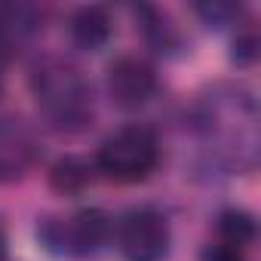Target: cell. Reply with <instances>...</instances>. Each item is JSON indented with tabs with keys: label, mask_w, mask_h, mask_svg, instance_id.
I'll return each instance as SVG.
<instances>
[{
	"label": "cell",
	"mask_w": 261,
	"mask_h": 261,
	"mask_svg": "<svg viewBox=\"0 0 261 261\" xmlns=\"http://www.w3.org/2000/svg\"><path fill=\"white\" fill-rule=\"evenodd\" d=\"M194 133L206 157L224 172H255L261 157V111L258 98L243 83L206 86L191 111Z\"/></svg>",
	"instance_id": "6da1fadb"
},
{
	"label": "cell",
	"mask_w": 261,
	"mask_h": 261,
	"mask_svg": "<svg viewBox=\"0 0 261 261\" xmlns=\"http://www.w3.org/2000/svg\"><path fill=\"white\" fill-rule=\"evenodd\" d=\"M28 89L40 117L59 133H83L95 120L92 83L68 56H37L28 68Z\"/></svg>",
	"instance_id": "7a4b0ae2"
},
{
	"label": "cell",
	"mask_w": 261,
	"mask_h": 261,
	"mask_svg": "<svg viewBox=\"0 0 261 261\" xmlns=\"http://www.w3.org/2000/svg\"><path fill=\"white\" fill-rule=\"evenodd\" d=\"M160 157H163L160 136L145 123H129L114 129L98 145L92 166L95 172H101L117 185H139L154 175V169L160 166Z\"/></svg>",
	"instance_id": "3957f363"
},
{
	"label": "cell",
	"mask_w": 261,
	"mask_h": 261,
	"mask_svg": "<svg viewBox=\"0 0 261 261\" xmlns=\"http://www.w3.org/2000/svg\"><path fill=\"white\" fill-rule=\"evenodd\" d=\"M114 218L95 206L77 209L71 215H49L37 224V237L46 252L59 258H89L111 246Z\"/></svg>",
	"instance_id": "277c9868"
},
{
	"label": "cell",
	"mask_w": 261,
	"mask_h": 261,
	"mask_svg": "<svg viewBox=\"0 0 261 261\" xmlns=\"http://www.w3.org/2000/svg\"><path fill=\"white\" fill-rule=\"evenodd\" d=\"M111 243L123 261H163L172 249V227L160 209L136 206L114 218Z\"/></svg>",
	"instance_id": "5b68a950"
},
{
	"label": "cell",
	"mask_w": 261,
	"mask_h": 261,
	"mask_svg": "<svg viewBox=\"0 0 261 261\" xmlns=\"http://www.w3.org/2000/svg\"><path fill=\"white\" fill-rule=\"evenodd\" d=\"M105 89L120 111H142L145 105L154 101L160 89L157 68L145 56H117L105 71Z\"/></svg>",
	"instance_id": "8992f818"
},
{
	"label": "cell",
	"mask_w": 261,
	"mask_h": 261,
	"mask_svg": "<svg viewBox=\"0 0 261 261\" xmlns=\"http://www.w3.org/2000/svg\"><path fill=\"white\" fill-rule=\"evenodd\" d=\"M43 145L34 126L19 114H0V185L22 181L40 163Z\"/></svg>",
	"instance_id": "52a82bcc"
},
{
	"label": "cell",
	"mask_w": 261,
	"mask_h": 261,
	"mask_svg": "<svg viewBox=\"0 0 261 261\" xmlns=\"http://www.w3.org/2000/svg\"><path fill=\"white\" fill-rule=\"evenodd\" d=\"M43 28V13L31 4H0V49L10 59L34 43Z\"/></svg>",
	"instance_id": "ba28073f"
},
{
	"label": "cell",
	"mask_w": 261,
	"mask_h": 261,
	"mask_svg": "<svg viewBox=\"0 0 261 261\" xmlns=\"http://www.w3.org/2000/svg\"><path fill=\"white\" fill-rule=\"evenodd\" d=\"M68 37L83 53H98L114 37V19L105 7H80L68 19Z\"/></svg>",
	"instance_id": "9c48e42d"
},
{
	"label": "cell",
	"mask_w": 261,
	"mask_h": 261,
	"mask_svg": "<svg viewBox=\"0 0 261 261\" xmlns=\"http://www.w3.org/2000/svg\"><path fill=\"white\" fill-rule=\"evenodd\" d=\"M136 19H139V28H142V34H145V40H148L157 53L172 56V53L181 49V34H178V28L169 22L166 13H160V10H154V7H139V10H136Z\"/></svg>",
	"instance_id": "30bf717a"
},
{
	"label": "cell",
	"mask_w": 261,
	"mask_h": 261,
	"mask_svg": "<svg viewBox=\"0 0 261 261\" xmlns=\"http://www.w3.org/2000/svg\"><path fill=\"white\" fill-rule=\"evenodd\" d=\"M92 172H95L92 163H86L83 157L68 154V157H62V160L53 163V169H49V185H53L62 197H77V194H83V191L92 185Z\"/></svg>",
	"instance_id": "8fae6325"
},
{
	"label": "cell",
	"mask_w": 261,
	"mask_h": 261,
	"mask_svg": "<svg viewBox=\"0 0 261 261\" xmlns=\"http://www.w3.org/2000/svg\"><path fill=\"white\" fill-rule=\"evenodd\" d=\"M215 230L218 237L215 240H224L230 246H240V249H249L258 237V221L249 209H240V206H230L224 209L218 218H215Z\"/></svg>",
	"instance_id": "7c38bea8"
},
{
	"label": "cell",
	"mask_w": 261,
	"mask_h": 261,
	"mask_svg": "<svg viewBox=\"0 0 261 261\" xmlns=\"http://www.w3.org/2000/svg\"><path fill=\"white\" fill-rule=\"evenodd\" d=\"M194 13L209 28H233V25L243 22V7L230 4V0H206V4L194 7Z\"/></svg>",
	"instance_id": "4fadbf2b"
},
{
	"label": "cell",
	"mask_w": 261,
	"mask_h": 261,
	"mask_svg": "<svg viewBox=\"0 0 261 261\" xmlns=\"http://www.w3.org/2000/svg\"><path fill=\"white\" fill-rule=\"evenodd\" d=\"M200 261H249V255H246V249H240V246H230V243H224V240H212V243L203 249Z\"/></svg>",
	"instance_id": "5bb4252c"
},
{
	"label": "cell",
	"mask_w": 261,
	"mask_h": 261,
	"mask_svg": "<svg viewBox=\"0 0 261 261\" xmlns=\"http://www.w3.org/2000/svg\"><path fill=\"white\" fill-rule=\"evenodd\" d=\"M255 56H258V40H255V34H252V31L237 34V37H233V53H230V59H233L237 65H252Z\"/></svg>",
	"instance_id": "9a60e30c"
},
{
	"label": "cell",
	"mask_w": 261,
	"mask_h": 261,
	"mask_svg": "<svg viewBox=\"0 0 261 261\" xmlns=\"http://www.w3.org/2000/svg\"><path fill=\"white\" fill-rule=\"evenodd\" d=\"M0 261H7V233L0 227Z\"/></svg>",
	"instance_id": "2e32d148"
}]
</instances>
